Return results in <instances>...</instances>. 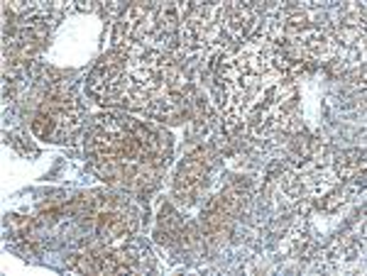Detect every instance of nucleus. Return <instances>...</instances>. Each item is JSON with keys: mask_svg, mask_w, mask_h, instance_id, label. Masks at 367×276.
Returning a JSON list of instances; mask_svg holds the SVG:
<instances>
[{"mask_svg": "<svg viewBox=\"0 0 367 276\" xmlns=\"http://www.w3.org/2000/svg\"><path fill=\"white\" fill-rule=\"evenodd\" d=\"M206 174H208V164L201 159V156L192 152V154L179 164L174 184H179V186H192L198 191V188L206 184Z\"/></svg>", "mask_w": 367, "mask_h": 276, "instance_id": "1", "label": "nucleus"}, {"mask_svg": "<svg viewBox=\"0 0 367 276\" xmlns=\"http://www.w3.org/2000/svg\"><path fill=\"white\" fill-rule=\"evenodd\" d=\"M106 13L111 17H118L120 13H125V6H120V3H111V6H106Z\"/></svg>", "mask_w": 367, "mask_h": 276, "instance_id": "6", "label": "nucleus"}, {"mask_svg": "<svg viewBox=\"0 0 367 276\" xmlns=\"http://www.w3.org/2000/svg\"><path fill=\"white\" fill-rule=\"evenodd\" d=\"M150 101H152L150 90L142 88V86H137V83H132V81H127L125 90H123V103H125L127 108H132V111H147Z\"/></svg>", "mask_w": 367, "mask_h": 276, "instance_id": "3", "label": "nucleus"}, {"mask_svg": "<svg viewBox=\"0 0 367 276\" xmlns=\"http://www.w3.org/2000/svg\"><path fill=\"white\" fill-rule=\"evenodd\" d=\"M32 132H35L37 137H52L54 135V120L42 115V113H37L35 120H32Z\"/></svg>", "mask_w": 367, "mask_h": 276, "instance_id": "5", "label": "nucleus"}, {"mask_svg": "<svg viewBox=\"0 0 367 276\" xmlns=\"http://www.w3.org/2000/svg\"><path fill=\"white\" fill-rule=\"evenodd\" d=\"M159 227L169 232V235L174 237V242L179 240L181 227H184V220H181L179 213H176L174 208L169 206V203H164V206L159 208Z\"/></svg>", "mask_w": 367, "mask_h": 276, "instance_id": "4", "label": "nucleus"}, {"mask_svg": "<svg viewBox=\"0 0 367 276\" xmlns=\"http://www.w3.org/2000/svg\"><path fill=\"white\" fill-rule=\"evenodd\" d=\"M255 20H257V15L250 8L233 3V13H231V17H228L226 27H223V32L235 42L247 40V37L252 35V30H255Z\"/></svg>", "mask_w": 367, "mask_h": 276, "instance_id": "2", "label": "nucleus"}]
</instances>
